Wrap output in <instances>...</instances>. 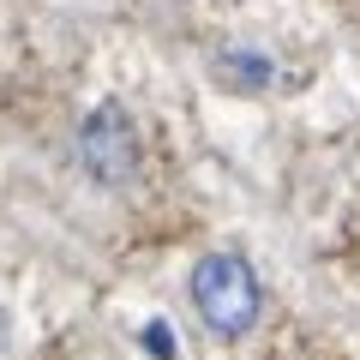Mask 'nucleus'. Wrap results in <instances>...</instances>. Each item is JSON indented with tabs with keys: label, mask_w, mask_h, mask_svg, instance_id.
Masks as SVG:
<instances>
[{
	"label": "nucleus",
	"mask_w": 360,
	"mask_h": 360,
	"mask_svg": "<svg viewBox=\"0 0 360 360\" xmlns=\"http://www.w3.org/2000/svg\"><path fill=\"white\" fill-rule=\"evenodd\" d=\"M186 300H193L198 324H205L217 342H240L246 330L264 312V288H258L252 258L240 252H205L186 276Z\"/></svg>",
	"instance_id": "f257e3e1"
},
{
	"label": "nucleus",
	"mask_w": 360,
	"mask_h": 360,
	"mask_svg": "<svg viewBox=\"0 0 360 360\" xmlns=\"http://www.w3.org/2000/svg\"><path fill=\"white\" fill-rule=\"evenodd\" d=\"M78 162H84V174L96 186H127L139 174V127H132L127 103L103 96L84 115V127H78Z\"/></svg>",
	"instance_id": "f03ea898"
},
{
	"label": "nucleus",
	"mask_w": 360,
	"mask_h": 360,
	"mask_svg": "<svg viewBox=\"0 0 360 360\" xmlns=\"http://www.w3.org/2000/svg\"><path fill=\"white\" fill-rule=\"evenodd\" d=\"M222 66H234L240 78H252V90L270 78V60H264V54H240V49H234V54H222Z\"/></svg>",
	"instance_id": "7ed1b4c3"
},
{
	"label": "nucleus",
	"mask_w": 360,
	"mask_h": 360,
	"mask_svg": "<svg viewBox=\"0 0 360 360\" xmlns=\"http://www.w3.org/2000/svg\"><path fill=\"white\" fill-rule=\"evenodd\" d=\"M144 348H150L156 360H174V336H168V324H162V319L144 324Z\"/></svg>",
	"instance_id": "20e7f679"
}]
</instances>
